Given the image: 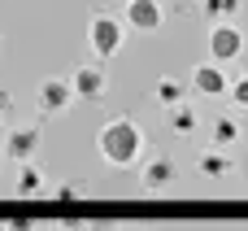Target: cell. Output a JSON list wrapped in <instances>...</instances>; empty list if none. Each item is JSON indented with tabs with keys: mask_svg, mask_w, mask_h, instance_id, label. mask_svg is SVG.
<instances>
[{
	"mask_svg": "<svg viewBox=\"0 0 248 231\" xmlns=\"http://www.w3.org/2000/svg\"><path fill=\"white\" fill-rule=\"evenodd\" d=\"M227 96H231V105H240V109H248V74H240V79H231Z\"/></svg>",
	"mask_w": 248,
	"mask_h": 231,
	"instance_id": "16",
	"label": "cell"
},
{
	"mask_svg": "<svg viewBox=\"0 0 248 231\" xmlns=\"http://www.w3.org/2000/svg\"><path fill=\"white\" fill-rule=\"evenodd\" d=\"M13 192H17L22 201H35V197H44V192H48V179H44V170H39L35 162H22V166H17V179H13Z\"/></svg>",
	"mask_w": 248,
	"mask_h": 231,
	"instance_id": "10",
	"label": "cell"
},
{
	"mask_svg": "<svg viewBox=\"0 0 248 231\" xmlns=\"http://www.w3.org/2000/svg\"><path fill=\"white\" fill-rule=\"evenodd\" d=\"M39 144H44V131H39V122H22V127H9V135H4V157L9 162H35V153H39Z\"/></svg>",
	"mask_w": 248,
	"mask_h": 231,
	"instance_id": "4",
	"label": "cell"
},
{
	"mask_svg": "<svg viewBox=\"0 0 248 231\" xmlns=\"http://www.w3.org/2000/svg\"><path fill=\"white\" fill-rule=\"evenodd\" d=\"M13 118V96H9V87H0V127Z\"/></svg>",
	"mask_w": 248,
	"mask_h": 231,
	"instance_id": "18",
	"label": "cell"
},
{
	"mask_svg": "<svg viewBox=\"0 0 248 231\" xmlns=\"http://www.w3.org/2000/svg\"><path fill=\"white\" fill-rule=\"evenodd\" d=\"M87 44H92V57H96V61L118 57L122 44H126V22L113 17V13H92V22H87Z\"/></svg>",
	"mask_w": 248,
	"mask_h": 231,
	"instance_id": "2",
	"label": "cell"
},
{
	"mask_svg": "<svg viewBox=\"0 0 248 231\" xmlns=\"http://www.w3.org/2000/svg\"><path fill=\"white\" fill-rule=\"evenodd\" d=\"M52 197H57V201H83V197H87V188H83V183H57V188H52Z\"/></svg>",
	"mask_w": 248,
	"mask_h": 231,
	"instance_id": "17",
	"label": "cell"
},
{
	"mask_svg": "<svg viewBox=\"0 0 248 231\" xmlns=\"http://www.w3.org/2000/svg\"><path fill=\"white\" fill-rule=\"evenodd\" d=\"M240 9H244V0H201V13L209 22H231Z\"/></svg>",
	"mask_w": 248,
	"mask_h": 231,
	"instance_id": "15",
	"label": "cell"
},
{
	"mask_svg": "<svg viewBox=\"0 0 248 231\" xmlns=\"http://www.w3.org/2000/svg\"><path fill=\"white\" fill-rule=\"evenodd\" d=\"M244 135V127L231 118V114H222V118H214V131H209V140H214V148H231L235 140Z\"/></svg>",
	"mask_w": 248,
	"mask_h": 231,
	"instance_id": "13",
	"label": "cell"
},
{
	"mask_svg": "<svg viewBox=\"0 0 248 231\" xmlns=\"http://www.w3.org/2000/svg\"><path fill=\"white\" fill-rule=\"evenodd\" d=\"M240 52H244V35H240V26H231V22H214V31H209V61L231 66Z\"/></svg>",
	"mask_w": 248,
	"mask_h": 231,
	"instance_id": "5",
	"label": "cell"
},
{
	"mask_svg": "<svg viewBox=\"0 0 248 231\" xmlns=\"http://www.w3.org/2000/svg\"><path fill=\"white\" fill-rule=\"evenodd\" d=\"M4 231H35V223H31V218H9Z\"/></svg>",
	"mask_w": 248,
	"mask_h": 231,
	"instance_id": "19",
	"label": "cell"
},
{
	"mask_svg": "<svg viewBox=\"0 0 248 231\" xmlns=\"http://www.w3.org/2000/svg\"><path fill=\"white\" fill-rule=\"evenodd\" d=\"M70 92H74V100H105V96H109V74H105V66L83 61V66L70 74Z\"/></svg>",
	"mask_w": 248,
	"mask_h": 231,
	"instance_id": "3",
	"label": "cell"
},
{
	"mask_svg": "<svg viewBox=\"0 0 248 231\" xmlns=\"http://www.w3.org/2000/svg\"><path fill=\"white\" fill-rule=\"evenodd\" d=\"M131 31H161L166 26V9H161V0H126V17H122Z\"/></svg>",
	"mask_w": 248,
	"mask_h": 231,
	"instance_id": "8",
	"label": "cell"
},
{
	"mask_svg": "<svg viewBox=\"0 0 248 231\" xmlns=\"http://www.w3.org/2000/svg\"><path fill=\"white\" fill-rule=\"evenodd\" d=\"M166 122H170V131H174V135H192V131L201 127V114H196L187 100H179V105H170V109H166Z\"/></svg>",
	"mask_w": 248,
	"mask_h": 231,
	"instance_id": "12",
	"label": "cell"
},
{
	"mask_svg": "<svg viewBox=\"0 0 248 231\" xmlns=\"http://www.w3.org/2000/svg\"><path fill=\"white\" fill-rule=\"evenodd\" d=\"M192 87L201 92V96H227V87H231V70L227 66H218V61H201L196 70H192Z\"/></svg>",
	"mask_w": 248,
	"mask_h": 231,
	"instance_id": "7",
	"label": "cell"
},
{
	"mask_svg": "<svg viewBox=\"0 0 248 231\" xmlns=\"http://www.w3.org/2000/svg\"><path fill=\"white\" fill-rule=\"evenodd\" d=\"M135 231H153V227H135Z\"/></svg>",
	"mask_w": 248,
	"mask_h": 231,
	"instance_id": "20",
	"label": "cell"
},
{
	"mask_svg": "<svg viewBox=\"0 0 248 231\" xmlns=\"http://www.w3.org/2000/svg\"><path fill=\"white\" fill-rule=\"evenodd\" d=\"M174 179H179V162L170 153H153L144 162V175H140L144 192H166V188H174Z\"/></svg>",
	"mask_w": 248,
	"mask_h": 231,
	"instance_id": "6",
	"label": "cell"
},
{
	"mask_svg": "<svg viewBox=\"0 0 248 231\" xmlns=\"http://www.w3.org/2000/svg\"><path fill=\"white\" fill-rule=\"evenodd\" d=\"M183 96H187V83H183V79H157V87H153V100H157L161 109L179 105Z\"/></svg>",
	"mask_w": 248,
	"mask_h": 231,
	"instance_id": "14",
	"label": "cell"
},
{
	"mask_svg": "<svg viewBox=\"0 0 248 231\" xmlns=\"http://www.w3.org/2000/svg\"><path fill=\"white\" fill-rule=\"evenodd\" d=\"M74 105V92H70V79H44L39 83V114H65Z\"/></svg>",
	"mask_w": 248,
	"mask_h": 231,
	"instance_id": "9",
	"label": "cell"
},
{
	"mask_svg": "<svg viewBox=\"0 0 248 231\" xmlns=\"http://www.w3.org/2000/svg\"><path fill=\"white\" fill-rule=\"evenodd\" d=\"M96 148H100V157L113 166V170H131V166H140V157H144V127L135 122V118H109L100 131H96Z\"/></svg>",
	"mask_w": 248,
	"mask_h": 231,
	"instance_id": "1",
	"label": "cell"
},
{
	"mask_svg": "<svg viewBox=\"0 0 248 231\" xmlns=\"http://www.w3.org/2000/svg\"><path fill=\"white\" fill-rule=\"evenodd\" d=\"M196 170H201L205 179H227V175H235V162H231L227 148H205V153L196 157Z\"/></svg>",
	"mask_w": 248,
	"mask_h": 231,
	"instance_id": "11",
	"label": "cell"
}]
</instances>
